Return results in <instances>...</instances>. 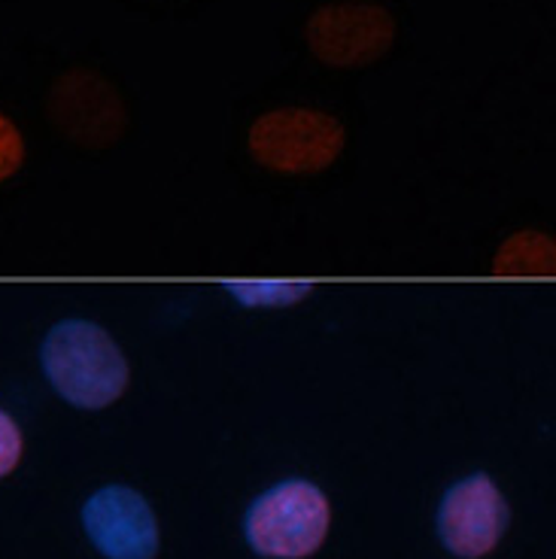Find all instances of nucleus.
I'll return each instance as SVG.
<instances>
[{
  "mask_svg": "<svg viewBox=\"0 0 556 559\" xmlns=\"http://www.w3.org/2000/svg\"><path fill=\"white\" fill-rule=\"evenodd\" d=\"M83 526L107 559H155L158 554V520L134 489H98L85 502Z\"/></svg>",
  "mask_w": 556,
  "mask_h": 559,
  "instance_id": "nucleus-6",
  "label": "nucleus"
},
{
  "mask_svg": "<svg viewBox=\"0 0 556 559\" xmlns=\"http://www.w3.org/2000/svg\"><path fill=\"white\" fill-rule=\"evenodd\" d=\"M22 460V432L10 414L0 411V477L10 475Z\"/></svg>",
  "mask_w": 556,
  "mask_h": 559,
  "instance_id": "nucleus-9",
  "label": "nucleus"
},
{
  "mask_svg": "<svg viewBox=\"0 0 556 559\" xmlns=\"http://www.w3.org/2000/svg\"><path fill=\"white\" fill-rule=\"evenodd\" d=\"M332 523L329 499L307 480H283L247 511V542L268 559H305L322 545Z\"/></svg>",
  "mask_w": 556,
  "mask_h": 559,
  "instance_id": "nucleus-2",
  "label": "nucleus"
},
{
  "mask_svg": "<svg viewBox=\"0 0 556 559\" xmlns=\"http://www.w3.org/2000/svg\"><path fill=\"white\" fill-rule=\"evenodd\" d=\"M344 126L320 110H271L250 128V153L280 174H317L344 150Z\"/></svg>",
  "mask_w": 556,
  "mask_h": 559,
  "instance_id": "nucleus-3",
  "label": "nucleus"
},
{
  "mask_svg": "<svg viewBox=\"0 0 556 559\" xmlns=\"http://www.w3.org/2000/svg\"><path fill=\"white\" fill-rule=\"evenodd\" d=\"M22 162H25L22 134H19V128L7 116H0V182L10 180L15 170L22 168Z\"/></svg>",
  "mask_w": 556,
  "mask_h": 559,
  "instance_id": "nucleus-8",
  "label": "nucleus"
},
{
  "mask_svg": "<svg viewBox=\"0 0 556 559\" xmlns=\"http://www.w3.org/2000/svg\"><path fill=\"white\" fill-rule=\"evenodd\" d=\"M310 52L332 68H365L395 40V19L375 3H334L307 19Z\"/></svg>",
  "mask_w": 556,
  "mask_h": 559,
  "instance_id": "nucleus-4",
  "label": "nucleus"
},
{
  "mask_svg": "<svg viewBox=\"0 0 556 559\" xmlns=\"http://www.w3.org/2000/svg\"><path fill=\"white\" fill-rule=\"evenodd\" d=\"M508 502L487 475H472L447 489L438 508V535L459 559L487 557L508 530Z\"/></svg>",
  "mask_w": 556,
  "mask_h": 559,
  "instance_id": "nucleus-5",
  "label": "nucleus"
},
{
  "mask_svg": "<svg viewBox=\"0 0 556 559\" xmlns=\"http://www.w3.org/2000/svg\"><path fill=\"white\" fill-rule=\"evenodd\" d=\"M40 362L52 390L83 411L113 405L128 386V362L100 325L61 320L43 341Z\"/></svg>",
  "mask_w": 556,
  "mask_h": 559,
  "instance_id": "nucleus-1",
  "label": "nucleus"
},
{
  "mask_svg": "<svg viewBox=\"0 0 556 559\" xmlns=\"http://www.w3.org/2000/svg\"><path fill=\"white\" fill-rule=\"evenodd\" d=\"M310 283L293 280H250V283H225V293H232L244 308H289L310 295Z\"/></svg>",
  "mask_w": 556,
  "mask_h": 559,
  "instance_id": "nucleus-7",
  "label": "nucleus"
}]
</instances>
